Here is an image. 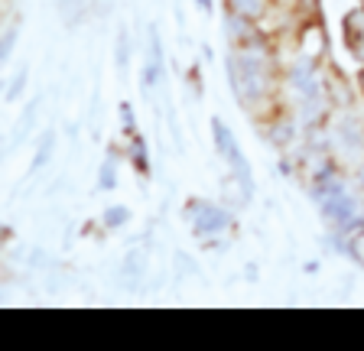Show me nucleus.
I'll return each mask as SVG.
<instances>
[{
  "instance_id": "1",
  "label": "nucleus",
  "mask_w": 364,
  "mask_h": 351,
  "mask_svg": "<svg viewBox=\"0 0 364 351\" xmlns=\"http://www.w3.org/2000/svg\"><path fill=\"white\" fill-rule=\"evenodd\" d=\"M338 33H341V46L358 65H364V7H348L341 14V23H338Z\"/></svg>"
},
{
  "instance_id": "2",
  "label": "nucleus",
  "mask_w": 364,
  "mask_h": 351,
  "mask_svg": "<svg viewBox=\"0 0 364 351\" xmlns=\"http://www.w3.org/2000/svg\"><path fill=\"white\" fill-rule=\"evenodd\" d=\"M277 0H225L228 16H235L244 26H260L273 14Z\"/></svg>"
},
{
  "instance_id": "3",
  "label": "nucleus",
  "mask_w": 364,
  "mask_h": 351,
  "mask_svg": "<svg viewBox=\"0 0 364 351\" xmlns=\"http://www.w3.org/2000/svg\"><path fill=\"white\" fill-rule=\"evenodd\" d=\"M299 49H303V55L309 62H322V55H326V49H328V36L318 20H312V23L306 20L303 23V30H299Z\"/></svg>"
},
{
  "instance_id": "4",
  "label": "nucleus",
  "mask_w": 364,
  "mask_h": 351,
  "mask_svg": "<svg viewBox=\"0 0 364 351\" xmlns=\"http://www.w3.org/2000/svg\"><path fill=\"white\" fill-rule=\"evenodd\" d=\"M124 218H127V208H111V212H107V225H111V228L114 225H121Z\"/></svg>"
},
{
  "instance_id": "5",
  "label": "nucleus",
  "mask_w": 364,
  "mask_h": 351,
  "mask_svg": "<svg viewBox=\"0 0 364 351\" xmlns=\"http://www.w3.org/2000/svg\"><path fill=\"white\" fill-rule=\"evenodd\" d=\"M101 185H105V189H111L114 185V163H107L105 166V179H101Z\"/></svg>"
},
{
  "instance_id": "6",
  "label": "nucleus",
  "mask_w": 364,
  "mask_h": 351,
  "mask_svg": "<svg viewBox=\"0 0 364 351\" xmlns=\"http://www.w3.org/2000/svg\"><path fill=\"white\" fill-rule=\"evenodd\" d=\"M358 88L364 92V65H358Z\"/></svg>"
},
{
  "instance_id": "7",
  "label": "nucleus",
  "mask_w": 364,
  "mask_h": 351,
  "mask_svg": "<svg viewBox=\"0 0 364 351\" xmlns=\"http://www.w3.org/2000/svg\"><path fill=\"white\" fill-rule=\"evenodd\" d=\"M198 4H202V7H205V10H208V0H198Z\"/></svg>"
},
{
  "instance_id": "8",
  "label": "nucleus",
  "mask_w": 364,
  "mask_h": 351,
  "mask_svg": "<svg viewBox=\"0 0 364 351\" xmlns=\"http://www.w3.org/2000/svg\"><path fill=\"white\" fill-rule=\"evenodd\" d=\"M358 4H361V7H364V0H358Z\"/></svg>"
}]
</instances>
